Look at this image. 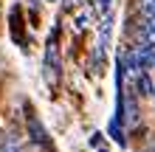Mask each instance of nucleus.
<instances>
[{
	"mask_svg": "<svg viewBox=\"0 0 155 152\" xmlns=\"http://www.w3.org/2000/svg\"><path fill=\"white\" fill-rule=\"evenodd\" d=\"M99 11H102V17H110V14H113L110 0H99Z\"/></svg>",
	"mask_w": 155,
	"mask_h": 152,
	"instance_id": "7",
	"label": "nucleus"
},
{
	"mask_svg": "<svg viewBox=\"0 0 155 152\" xmlns=\"http://www.w3.org/2000/svg\"><path fill=\"white\" fill-rule=\"evenodd\" d=\"M59 53H57V45L54 42H48V51H45V65H42V70H45V82H48L51 87H57V82H59Z\"/></svg>",
	"mask_w": 155,
	"mask_h": 152,
	"instance_id": "2",
	"label": "nucleus"
},
{
	"mask_svg": "<svg viewBox=\"0 0 155 152\" xmlns=\"http://www.w3.org/2000/svg\"><path fill=\"white\" fill-rule=\"evenodd\" d=\"M133 82H135V90H138V96H147V99H152V96H155V82H152V70H141V73L133 79Z\"/></svg>",
	"mask_w": 155,
	"mask_h": 152,
	"instance_id": "3",
	"label": "nucleus"
},
{
	"mask_svg": "<svg viewBox=\"0 0 155 152\" xmlns=\"http://www.w3.org/2000/svg\"><path fill=\"white\" fill-rule=\"evenodd\" d=\"M152 102H155V96H152Z\"/></svg>",
	"mask_w": 155,
	"mask_h": 152,
	"instance_id": "9",
	"label": "nucleus"
},
{
	"mask_svg": "<svg viewBox=\"0 0 155 152\" xmlns=\"http://www.w3.org/2000/svg\"><path fill=\"white\" fill-rule=\"evenodd\" d=\"M138 8H141V14L147 17V20L155 17V0H138Z\"/></svg>",
	"mask_w": 155,
	"mask_h": 152,
	"instance_id": "5",
	"label": "nucleus"
},
{
	"mask_svg": "<svg viewBox=\"0 0 155 152\" xmlns=\"http://www.w3.org/2000/svg\"><path fill=\"white\" fill-rule=\"evenodd\" d=\"M102 132H93V135H90V147H102Z\"/></svg>",
	"mask_w": 155,
	"mask_h": 152,
	"instance_id": "8",
	"label": "nucleus"
},
{
	"mask_svg": "<svg viewBox=\"0 0 155 152\" xmlns=\"http://www.w3.org/2000/svg\"><path fill=\"white\" fill-rule=\"evenodd\" d=\"M25 135H28V144L40 147L42 152H54V141L48 135V130H45V124L40 121V115L28 110L25 113Z\"/></svg>",
	"mask_w": 155,
	"mask_h": 152,
	"instance_id": "1",
	"label": "nucleus"
},
{
	"mask_svg": "<svg viewBox=\"0 0 155 152\" xmlns=\"http://www.w3.org/2000/svg\"><path fill=\"white\" fill-rule=\"evenodd\" d=\"M0 152H23V149H20V144H17L14 138H6L3 144H0Z\"/></svg>",
	"mask_w": 155,
	"mask_h": 152,
	"instance_id": "6",
	"label": "nucleus"
},
{
	"mask_svg": "<svg viewBox=\"0 0 155 152\" xmlns=\"http://www.w3.org/2000/svg\"><path fill=\"white\" fill-rule=\"evenodd\" d=\"M107 135H110V141H116L118 147H124V144H127L124 121H121V118H110V124H107Z\"/></svg>",
	"mask_w": 155,
	"mask_h": 152,
	"instance_id": "4",
	"label": "nucleus"
}]
</instances>
